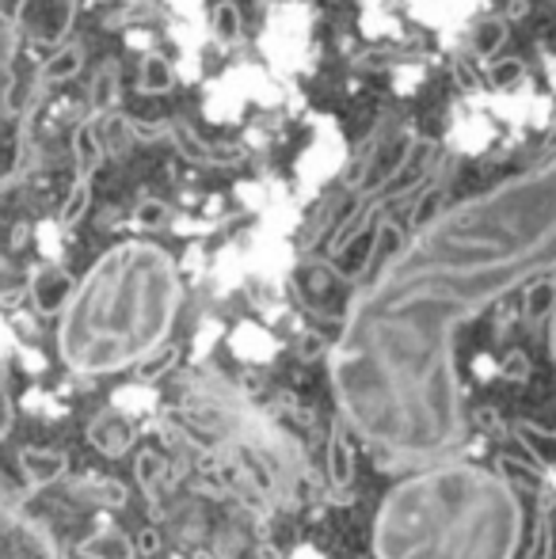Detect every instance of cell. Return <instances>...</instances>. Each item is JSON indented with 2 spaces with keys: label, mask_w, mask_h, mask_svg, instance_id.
<instances>
[{
  "label": "cell",
  "mask_w": 556,
  "mask_h": 559,
  "mask_svg": "<svg viewBox=\"0 0 556 559\" xmlns=\"http://www.w3.org/2000/svg\"><path fill=\"white\" fill-rule=\"evenodd\" d=\"M328 468H332L335 484H347L351 472H355V456H351V445H347V438H343L340 430H335L332 445H328Z\"/></svg>",
  "instance_id": "obj_20"
},
{
  "label": "cell",
  "mask_w": 556,
  "mask_h": 559,
  "mask_svg": "<svg viewBox=\"0 0 556 559\" xmlns=\"http://www.w3.org/2000/svg\"><path fill=\"white\" fill-rule=\"evenodd\" d=\"M12 419H15V412H12V400H8V389L0 384V438L12 430Z\"/></svg>",
  "instance_id": "obj_24"
},
{
  "label": "cell",
  "mask_w": 556,
  "mask_h": 559,
  "mask_svg": "<svg viewBox=\"0 0 556 559\" xmlns=\"http://www.w3.org/2000/svg\"><path fill=\"white\" fill-rule=\"evenodd\" d=\"M240 31H245V15H240V8L233 4V0H217L214 12H210V35H214L222 46H233L240 38Z\"/></svg>",
  "instance_id": "obj_14"
},
{
  "label": "cell",
  "mask_w": 556,
  "mask_h": 559,
  "mask_svg": "<svg viewBox=\"0 0 556 559\" xmlns=\"http://www.w3.org/2000/svg\"><path fill=\"white\" fill-rule=\"evenodd\" d=\"M549 350H553V366H556V312H553V324H549Z\"/></svg>",
  "instance_id": "obj_26"
},
{
  "label": "cell",
  "mask_w": 556,
  "mask_h": 559,
  "mask_svg": "<svg viewBox=\"0 0 556 559\" xmlns=\"http://www.w3.org/2000/svg\"><path fill=\"white\" fill-rule=\"evenodd\" d=\"M134 222H138L141 228H164V225L171 222V210L164 206L161 199H145V202H138Z\"/></svg>",
  "instance_id": "obj_21"
},
{
  "label": "cell",
  "mask_w": 556,
  "mask_h": 559,
  "mask_svg": "<svg viewBox=\"0 0 556 559\" xmlns=\"http://www.w3.org/2000/svg\"><path fill=\"white\" fill-rule=\"evenodd\" d=\"M96 122H99V138H104L107 153H127L130 141H134V126H130V118L111 111V115L96 118Z\"/></svg>",
  "instance_id": "obj_17"
},
{
  "label": "cell",
  "mask_w": 556,
  "mask_h": 559,
  "mask_svg": "<svg viewBox=\"0 0 556 559\" xmlns=\"http://www.w3.org/2000/svg\"><path fill=\"white\" fill-rule=\"evenodd\" d=\"M171 88H176V69L168 66V58L145 53L138 69V92H145V96H168Z\"/></svg>",
  "instance_id": "obj_12"
},
{
  "label": "cell",
  "mask_w": 556,
  "mask_h": 559,
  "mask_svg": "<svg viewBox=\"0 0 556 559\" xmlns=\"http://www.w3.org/2000/svg\"><path fill=\"white\" fill-rule=\"evenodd\" d=\"M556 312V282L553 278H537L527 286V317L530 320H545Z\"/></svg>",
  "instance_id": "obj_18"
},
{
  "label": "cell",
  "mask_w": 556,
  "mask_h": 559,
  "mask_svg": "<svg viewBox=\"0 0 556 559\" xmlns=\"http://www.w3.org/2000/svg\"><path fill=\"white\" fill-rule=\"evenodd\" d=\"M504 43H507V23L496 20V15H492V20H481L473 27V53L476 58H484V61L496 58Z\"/></svg>",
  "instance_id": "obj_15"
},
{
  "label": "cell",
  "mask_w": 556,
  "mask_h": 559,
  "mask_svg": "<svg viewBox=\"0 0 556 559\" xmlns=\"http://www.w3.org/2000/svg\"><path fill=\"white\" fill-rule=\"evenodd\" d=\"M522 537V507L499 476L469 464L404 484L381 514L386 559H511Z\"/></svg>",
  "instance_id": "obj_3"
},
{
  "label": "cell",
  "mask_w": 556,
  "mask_h": 559,
  "mask_svg": "<svg viewBox=\"0 0 556 559\" xmlns=\"http://www.w3.org/2000/svg\"><path fill=\"white\" fill-rule=\"evenodd\" d=\"M324 354V338H320L317 332H305L301 335V358H320Z\"/></svg>",
  "instance_id": "obj_25"
},
{
  "label": "cell",
  "mask_w": 556,
  "mask_h": 559,
  "mask_svg": "<svg viewBox=\"0 0 556 559\" xmlns=\"http://www.w3.org/2000/svg\"><path fill=\"white\" fill-rule=\"evenodd\" d=\"M119 92H122V69L119 61H104L92 76V92H88V107L92 118H104L119 107Z\"/></svg>",
  "instance_id": "obj_9"
},
{
  "label": "cell",
  "mask_w": 556,
  "mask_h": 559,
  "mask_svg": "<svg viewBox=\"0 0 556 559\" xmlns=\"http://www.w3.org/2000/svg\"><path fill=\"white\" fill-rule=\"evenodd\" d=\"M73 160H76V179H92L107 160V145L99 138V122H81L73 130Z\"/></svg>",
  "instance_id": "obj_8"
},
{
  "label": "cell",
  "mask_w": 556,
  "mask_h": 559,
  "mask_svg": "<svg viewBox=\"0 0 556 559\" xmlns=\"http://www.w3.org/2000/svg\"><path fill=\"white\" fill-rule=\"evenodd\" d=\"M20 31H15L12 15L0 12V118L15 115V50H20Z\"/></svg>",
  "instance_id": "obj_7"
},
{
  "label": "cell",
  "mask_w": 556,
  "mask_h": 559,
  "mask_svg": "<svg viewBox=\"0 0 556 559\" xmlns=\"http://www.w3.org/2000/svg\"><path fill=\"white\" fill-rule=\"evenodd\" d=\"M522 73H527L522 61H496V66H492V84H496V88H511Z\"/></svg>",
  "instance_id": "obj_23"
},
{
  "label": "cell",
  "mask_w": 556,
  "mask_h": 559,
  "mask_svg": "<svg viewBox=\"0 0 556 559\" xmlns=\"http://www.w3.org/2000/svg\"><path fill=\"white\" fill-rule=\"evenodd\" d=\"M556 274V156L442 210L355 294L332 377L347 419L401 456L461 438L453 343L492 301Z\"/></svg>",
  "instance_id": "obj_1"
},
{
  "label": "cell",
  "mask_w": 556,
  "mask_h": 559,
  "mask_svg": "<svg viewBox=\"0 0 556 559\" xmlns=\"http://www.w3.org/2000/svg\"><path fill=\"white\" fill-rule=\"evenodd\" d=\"M256 4H268V0H256Z\"/></svg>",
  "instance_id": "obj_27"
},
{
  "label": "cell",
  "mask_w": 556,
  "mask_h": 559,
  "mask_svg": "<svg viewBox=\"0 0 556 559\" xmlns=\"http://www.w3.org/2000/svg\"><path fill=\"white\" fill-rule=\"evenodd\" d=\"M12 23L27 43L61 46V38L76 23V0H20Z\"/></svg>",
  "instance_id": "obj_4"
},
{
  "label": "cell",
  "mask_w": 556,
  "mask_h": 559,
  "mask_svg": "<svg viewBox=\"0 0 556 559\" xmlns=\"http://www.w3.org/2000/svg\"><path fill=\"white\" fill-rule=\"evenodd\" d=\"M519 438L545 468H556V430H545V427H534V423H522L519 427Z\"/></svg>",
  "instance_id": "obj_16"
},
{
  "label": "cell",
  "mask_w": 556,
  "mask_h": 559,
  "mask_svg": "<svg viewBox=\"0 0 556 559\" xmlns=\"http://www.w3.org/2000/svg\"><path fill=\"white\" fill-rule=\"evenodd\" d=\"M171 361H176V350H168V346H164V350H156V354H145L138 377H141V381H156V377H161L164 369L171 366Z\"/></svg>",
  "instance_id": "obj_22"
},
{
  "label": "cell",
  "mask_w": 556,
  "mask_h": 559,
  "mask_svg": "<svg viewBox=\"0 0 556 559\" xmlns=\"http://www.w3.org/2000/svg\"><path fill=\"white\" fill-rule=\"evenodd\" d=\"M164 141H171L184 160L202 164V168H233V164L245 160V148H237V145L214 148L210 141H202L199 133L191 130V122H184V118H164Z\"/></svg>",
  "instance_id": "obj_5"
},
{
  "label": "cell",
  "mask_w": 556,
  "mask_h": 559,
  "mask_svg": "<svg viewBox=\"0 0 556 559\" xmlns=\"http://www.w3.org/2000/svg\"><path fill=\"white\" fill-rule=\"evenodd\" d=\"M88 438H92V445L104 449V453H122V449L134 442V427H130L119 412H104L92 419Z\"/></svg>",
  "instance_id": "obj_11"
},
{
  "label": "cell",
  "mask_w": 556,
  "mask_h": 559,
  "mask_svg": "<svg viewBox=\"0 0 556 559\" xmlns=\"http://www.w3.org/2000/svg\"><path fill=\"white\" fill-rule=\"evenodd\" d=\"M81 69H84V46L81 43H61L58 50L43 61V69H38V88L73 81Z\"/></svg>",
  "instance_id": "obj_10"
},
{
  "label": "cell",
  "mask_w": 556,
  "mask_h": 559,
  "mask_svg": "<svg viewBox=\"0 0 556 559\" xmlns=\"http://www.w3.org/2000/svg\"><path fill=\"white\" fill-rule=\"evenodd\" d=\"M20 468L27 472L31 484H50V479H58L66 472V456L54 453V449H23Z\"/></svg>",
  "instance_id": "obj_13"
},
{
  "label": "cell",
  "mask_w": 556,
  "mask_h": 559,
  "mask_svg": "<svg viewBox=\"0 0 556 559\" xmlns=\"http://www.w3.org/2000/svg\"><path fill=\"white\" fill-rule=\"evenodd\" d=\"M88 202H92V179H76V183L69 187L66 202H61V217H58V222L66 225V228H73L84 214H88Z\"/></svg>",
  "instance_id": "obj_19"
},
{
  "label": "cell",
  "mask_w": 556,
  "mask_h": 559,
  "mask_svg": "<svg viewBox=\"0 0 556 559\" xmlns=\"http://www.w3.org/2000/svg\"><path fill=\"white\" fill-rule=\"evenodd\" d=\"M179 309L176 263L156 243L111 248L76 286L61 324V354L76 373H107L153 354Z\"/></svg>",
  "instance_id": "obj_2"
},
{
  "label": "cell",
  "mask_w": 556,
  "mask_h": 559,
  "mask_svg": "<svg viewBox=\"0 0 556 559\" xmlns=\"http://www.w3.org/2000/svg\"><path fill=\"white\" fill-rule=\"evenodd\" d=\"M27 294H31V301H35V309L43 312V317H58V312L73 301L76 286H73V278L61 271V266L43 263V266H35V274H31Z\"/></svg>",
  "instance_id": "obj_6"
}]
</instances>
